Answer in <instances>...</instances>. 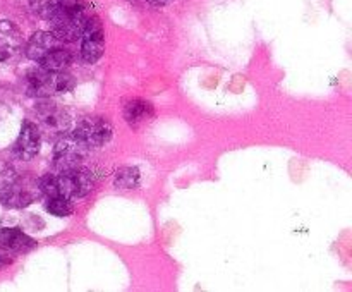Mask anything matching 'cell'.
Returning <instances> with one entry per match:
<instances>
[{"mask_svg":"<svg viewBox=\"0 0 352 292\" xmlns=\"http://www.w3.org/2000/svg\"><path fill=\"white\" fill-rule=\"evenodd\" d=\"M40 131L33 122H24L19 137L14 143V155L21 160H31L40 151Z\"/></svg>","mask_w":352,"mask_h":292,"instance_id":"cell-9","label":"cell"},{"mask_svg":"<svg viewBox=\"0 0 352 292\" xmlns=\"http://www.w3.org/2000/svg\"><path fill=\"white\" fill-rule=\"evenodd\" d=\"M151 113H153V109H151L150 103L143 102V100H133L124 109V117H126L127 124L133 127L150 119Z\"/></svg>","mask_w":352,"mask_h":292,"instance_id":"cell-13","label":"cell"},{"mask_svg":"<svg viewBox=\"0 0 352 292\" xmlns=\"http://www.w3.org/2000/svg\"><path fill=\"white\" fill-rule=\"evenodd\" d=\"M113 184L120 189H134L140 184V170L136 167H122L116 172Z\"/></svg>","mask_w":352,"mask_h":292,"instance_id":"cell-15","label":"cell"},{"mask_svg":"<svg viewBox=\"0 0 352 292\" xmlns=\"http://www.w3.org/2000/svg\"><path fill=\"white\" fill-rule=\"evenodd\" d=\"M88 150L89 148L82 141H79L74 134H69V136L62 137L54 151L55 167L58 170H67V168L79 167V161L85 158Z\"/></svg>","mask_w":352,"mask_h":292,"instance_id":"cell-6","label":"cell"},{"mask_svg":"<svg viewBox=\"0 0 352 292\" xmlns=\"http://www.w3.org/2000/svg\"><path fill=\"white\" fill-rule=\"evenodd\" d=\"M38 115L43 120L47 126H50L52 129L57 131H65L69 126V117L64 110L58 109L55 103H41L38 106Z\"/></svg>","mask_w":352,"mask_h":292,"instance_id":"cell-12","label":"cell"},{"mask_svg":"<svg viewBox=\"0 0 352 292\" xmlns=\"http://www.w3.org/2000/svg\"><path fill=\"white\" fill-rule=\"evenodd\" d=\"M19 189V177L10 165L0 161V203L12 205Z\"/></svg>","mask_w":352,"mask_h":292,"instance_id":"cell-11","label":"cell"},{"mask_svg":"<svg viewBox=\"0 0 352 292\" xmlns=\"http://www.w3.org/2000/svg\"><path fill=\"white\" fill-rule=\"evenodd\" d=\"M0 246L12 253H28L34 247V240L23 230L6 227V229H0Z\"/></svg>","mask_w":352,"mask_h":292,"instance_id":"cell-10","label":"cell"},{"mask_svg":"<svg viewBox=\"0 0 352 292\" xmlns=\"http://www.w3.org/2000/svg\"><path fill=\"white\" fill-rule=\"evenodd\" d=\"M95 186L93 174L86 168L74 167L60 170L58 174H47L38 181V189L47 198L64 196V198H82L88 194Z\"/></svg>","mask_w":352,"mask_h":292,"instance_id":"cell-1","label":"cell"},{"mask_svg":"<svg viewBox=\"0 0 352 292\" xmlns=\"http://www.w3.org/2000/svg\"><path fill=\"white\" fill-rule=\"evenodd\" d=\"M88 12L82 5L74 3V5H64L50 17L52 33L60 41H76L81 38L85 31L86 23H88Z\"/></svg>","mask_w":352,"mask_h":292,"instance_id":"cell-2","label":"cell"},{"mask_svg":"<svg viewBox=\"0 0 352 292\" xmlns=\"http://www.w3.org/2000/svg\"><path fill=\"white\" fill-rule=\"evenodd\" d=\"M72 134L88 148H98L110 141L112 126L109 124V120L102 119V117H89V119L81 120Z\"/></svg>","mask_w":352,"mask_h":292,"instance_id":"cell-4","label":"cell"},{"mask_svg":"<svg viewBox=\"0 0 352 292\" xmlns=\"http://www.w3.org/2000/svg\"><path fill=\"white\" fill-rule=\"evenodd\" d=\"M144 2L151 3V5H165V3H168L170 0H144Z\"/></svg>","mask_w":352,"mask_h":292,"instance_id":"cell-19","label":"cell"},{"mask_svg":"<svg viewBox=\"0 0 352 292\" xmlns=\"http://www.w3.org/2000/svg\"><path fill=\"white\" fill-rule=\"evenodd\" d=\"M23 50V34L12 21H0V60L10 62Z\"/></svg>","mask_w":352,"mask_h":292,"instance_id":"cell-7","label":"cell"},{"mask_svg":"<svg viewBox=\"0 0 352 292\" xmlns=\"http://www.w3.org/2000/svg\"><path fill=\"white\" fill-rule=\"evenodd\" d=\"M72 64V54L69 50H65L64 47L57 48L52 54H48L43 60L40 62V65L47 71H54V72H62Z\"/></svg>","mask_w":352,"mask_h":292,"instance_id":"cell-14","label":"cell"},{"mask_svg":"<svg viewBox=\"0 0 352 292\" xmlns=\"http://www.w3.org/2000/svg\"><path fill=\"white\" fill-rule=\"evenodd\" d=\"M64 41L58 40L52 31H36L33 36L30 38L26 45V55L28 58L34 62H41L48 54H52L57 48L64 47Z\"/></svg>","mask_w":352,"mask_h":292,"instance_id":"cell-8","label":"cell"},{"mask_svg":"<svg viewBox=\"0 0 352 292\" xmlns=\"http://www.w3.org/2000/svg\"><path fill=\"white\" fill-rule=\"evenodd\" d=\"M71 88V79L62 72L38 69L28 74V93L33 96H50L54 93L67 91Z\"/></svg>","mask_w":352,"mask_h":292,"instance_id":"cell-3","label":"cell"},{"mask_svg":"<svg viewBox=\"0 0 352 292\" xmlns=\"http://www.w3.org/2000/svg\"><path fill=\"white\" fill-rule=\"evenodd\" d=\"M81 57L86 64H95L105 50V36L98 17L89 16L81 34Z\"/></svg>","mask_w":352,"mask_h":292,"instance_id":"cell-5","label":"cell"},{"mask_svg":"<svg viewBox=\"0 0 352 292\" xmlns=\"http://www.w3.org/2000/svg\"><path fill=\"white\" fill-rule=\"evenodd\" d=\"M64 0H30V7L41 19H50L62 7Z\"/></svg>","mask_w":352,"mask_h":292,"instance_id":"cell-16","label":"cell"},{"mask_svg":"<svg viewBox=\"0 0 352 292\" xmlns=\"http://www.w3.org/2000/svg\"><path fill=\"white\" fill-rule=\"evenodd\" d=\"M12 261H14V258L10 256L9 251L3 249V247L0 246V270H2V268H6V267H9Z\"/></svg>","mask_w":352,"mask_h":292,"instance_id":"cell-18","label":"cell"},{"mask_svg":"<svg viewBox=\"0 0 352 292\" xmlns=\"http://www.w3.org/2000/svg\"><path fill=\"white\" fill-rule=\"evenodd\" d=\"M47 210L55 216H69L72 213L71 199L64 198V196H54V198H48Z\"/></svg>","mask_w":352,"mask_h":292,"instance_id":"cell-17","label":"cell"}]
</instances>
